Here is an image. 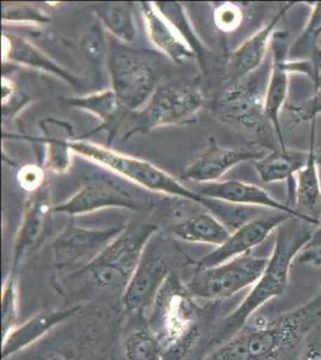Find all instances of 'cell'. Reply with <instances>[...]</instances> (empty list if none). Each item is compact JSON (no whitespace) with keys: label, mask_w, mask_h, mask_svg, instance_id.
<instances>
[{"label":"cell","mask_w":321,"mask_h":360,"mask_svg":"<svg viewBox=\"0 0 321 360\" xmlns=\"http://www.w3.org/2000/svg\"><path fill=\"white\" fill-rule=\"evenodd\" d=\"M72 152L81 158H86L91 162L108 168L118 176L130 180L140 188H147L154 193H162L167 196L183 198L185 201L198 203L217 217L224 225L232 226L236 229L247 222L251 217L248 207H225L223 202L214 201L200 196L195 190L186 188L174 176L164 172L161 168L148 162L145 160L115 152L112 148L86 141L84 139H74L71 142Z\"/></svg>","instance_id":"cell-1"},{"label":"cell","mask_w":321,"mask_h":360,"mask_svg":"<svg viewBox=\"0 0 321 360\" xmlns=\"http://www.w3.org/2000/svg\"><path fill=\"white\" fill-rule=\"evenodd\" d=\"M317 225L291 217L276 229L273 255L242 303L224 319L217 339L223 344L246 327L249 319L271 299L284 295L297 255L313 240Z\"/></svg>","instance_id":"cell-2"},{"label":"cell","mask_w":321,"mask_h":360,"mask_svg":"<svg viewBox=\"0 0 321 360\" xmlns=\"http://www.w3.org/2000/svg\"><path fill=\"white\" fill-rule=\"evenodd\" d=\"M321 322V292L293 311L236 334L200 360H276Z\"/></svg>","instance_id":"cell-3"},{"label":"cell","mask_w":321,"mask_h":360,"mask_svg":"<svg viewBox=\"0 0 321 360\" xmlns=\"http://www.w3.org/2000/svg\"><path fill=\"white\" fill-rule=\"evenodd\" d=\"M186 283L176 271L159 288L149 310V330L162 348L163 360H176L188 352L198 334V322Z\"/></svg>","instance_id":"cell-4"},{"label":"cell","mask_w":321,"mask_h":360,"mask_svg":"<svg viewBox=\"0 0 321 360\" xmlns=\"http://www.w3.org/2000/svg\"><path fill=\"white\" fill-rule=\"evenodd\" d=\"M159 231L152 222L127 225L114 242L94 261L72 273L100 291L124 293L138 266L144 249Z\"/></svg>","instance_id":"cell-5"},{"label":"cell","mask_w":321,"mask_h":360,"mask_svg":"<svg viewBox=\"0 0 321 360\" xmlns=\"http://www.w3.org/2000/svg\"><path fill=\"white\" fill-rule=\"evenodd\" d=\"M203 106L204 96L198 86L173 83L157 86L149 101L129 115L122 139L126 141L132 136L148 134L157 127L195 123Z\"/></svg>","instance_id":"cell-6"},{"label":"cell","mask_w":321,"mask_h":360,"mask_svg":"<svg viewBox=\"0 0 321 360\" xmlns=\"http://www.w3.org/2000/svg\"><path fill=\"white\" fill-rule=\"evenodd\" d=\"M270 71L271 59L247 77L224 86L212 111L224 122L242 127L253 135H264L270 124L265 115Z\"/></svg>","instance_id":"cell-7"},{"label":"cell","mask_w":321,"mask_h":360,"mask_svg":"<svg viewBox=\"0 0 321 360\" xmlns=\"http://www.w3.org/2000/svg\"><path fill=\"white\" fill-rule=\"evenodd\" d=\"M183 254L169 238L161 232L154 234L148 243L138 266L122 295L124 310L139 312L149 309L168 276L174 273L175 264Z\"/></svg>","instance_id":"cell-8"},{"label":"cell","mask_w":321,"mask_h":360,"mask_svg":"<svg viewBox=\"0 0 321 360\" xmlns=\"http://www.w3.org/2000/svg\"><path fill=\"white\" fill-rule=\"evenodd\" d=\"M107 66L112 89L131 113L140 110L157 89L159 72L140 52L112 46Z\"/></svg>","instance_id":"cell-9"},{"label":"cell","mask_w":321,"mask_h":360,"mask_svg":"<svg viewBox=\"0 0 321 360\" xmlns=\"http://www.w3.org/2000/svg\"><path fill=\"white\" fill-rule=\"evenodd\" d=\"M268 257H254L251 254L234 258L220 266L195 269L186 283L193 299L218 300L239 293L251 287L261 278Z\"/></svg>","instance_id":"cell-10"},{"label":"cell","mask_w":321,"mask_h":360,"mask_svg":"<svg viewBox=\"0 0 321 360\" xmlns=\"http://www.w3.org/2000/svg\"><path fill=\"white\" fill-rule=\"evenodd\" d=\"M125 229L126 226L86 229L70 222L51 245L55 264L60 268L81 269L94 261Z\"/></svg>","instance_id":"cell-11"},{"label":"cell","mask_w":321,"mask_h":360,"mask_svg":"<svg viewBox=\"0 0 321 360\" xmlns=\"http://www.w3.org/2000/svg\"><path fill=\"white\" fill-rule=\"evenodd\" d=\"M291 217L282 212H271L265 217H254L239 229H234L225 243L195 263V269L220 266L234 258L251 254L254 248L261 245L270 234L276 232L282 224Z\"/></svg>","instance_id":"cell-12"},{"label":"cell","mask_w":321,"mask_h":360,"mask_svg":"<svg viewBox=\"0 0 321 360\" xmlns=\"http://www.w3.org/2000/svg\"><path fill=\"white\" fill-rule=\"evenodd\" d=\"M106 208H125L138 212L142 203L133 193L106 178H91L79 191L60 205H54V213L78 215L94 213Z\"/></svg>","instance_id":"cell-13"},{"label":"cell","mask_w":321,"mask_h":360,"mask_svg":"<svg viewBox=\"0 0 321 360\" xmlns=\"http://www.w3.org/2000/svg\"><path fill=\"white\" fill-rule=\"evenodd\" d=\"M195 193L200 196L223 202L227 205H239V207H251V208H265L273 212L287 213L295 219H301L314 225L320 226V221L313 217H308L300 213L288 203L278 201L275 197L268 193L266 190L258 185L244 183L241 180H221L216 183L198 185Z\"/></svg>","instance_id":"cell-14"},{"label":"cell","mask_w":321,"mask_h":360,"mask_svg":"<svg viewBox=\"0 0 321 360\" xmlns=\"http://www.w3.org/2000/svg\"><path fill=\"white\" fill-rule=\"evenodd\" d=\"M293 5L294 3L283 5L268 25L256 30V33L246 39L229 54L224 76V86L237 82L242 78L247 77L248 75L253 74L256 70L261 69L266 62L277 25L282 21L289 8H293Z\"/></svg>","instance_id":"cell-15"},{"label":"cell","mask_w":321,"mask_h":360,"mask_svg":"<svg viewBox=\"0 0 321 360\" xmlns=\"http://www.w3.org/2000/svg\"><path fill=\"white\" fill-rule=\"evenodd\" d=\"M289 35L276 32L271 41V71L265 95V115L276 132L281 149H287L281 127V113L289 91Z\"/></svg>","instance_id":"cell-16"},{"label":"cell","mask_w":321,"mask_h":360,"mask_svg":"<svg viewBox=\"0 0 321 360\" xmlns=\"http://www.w3.org/2000/svg\"><path fill=\"white\" fill-rule=\"evenodd\" d=\"M53 208L47 186L39 193H33L29 198L15 239L11 264L13 271H18L29 252L40 245L48 232L52 214H54Z\"/></svg>","instance_id":"cell-17"},{"label":"cell","mask_w":321,"mask_h":360,"mask_svg":"<svg viewBox=\"0 0 321 360\" xmlns=\"http://www.w3.org/2000/svg\"><path fill=\"white\" fill-rule=\"evenodd\" d=\"M263 153L251 152L241 148H223L216 142L215 137L209 139L208 148L191 165H188L183 176L195 184H209L221 181V178L236 165L263 158Z\"/></svg>","instance_id":"cell-18"},{"label":"cell","mask_w":321,"mask_h":360,"mask_svg":"<svg viewBox=\"0 0 321 360\" xmlns=\"http://www.w3.org/2000/svg\"><path fill=\"white\" fill-rule=\"evenodd\" d=\"M1 60L59 78L74 88L81 86V79L77 76L58 64L32 42L13 34L1 35Z\"/></svg>","instance_id":"cell-19"},{"label":"cell","mask_w":321,"mask_h":360,"mask_svg":"<svg viewBox=\"0 0 321 360\" xmlns=\"http://www.w3.org/2000/svg\"><path fill=\"white\" fill-rule=\"evenodd\" d=\"M79 310V307L66 310L39 312L32 319L18 324L13 332L5 336L1 342V359L8 360L34 345L40 342L46 335L60 326L66 319H71Z\"/></svg>","instance_id":"cell-20"},{"label":"cell","mask_w":321,"mask_h":360,"mask_svg":"<svg viewBox=\"0 0 321 360\" xmlns=\"http://www.w3.org/2000/svg\"><path fill=\"white\" fill-rule=\"evenodd\" d=\"M147 35L155 49L178 65L197 59L191 47L183 41L171 23L159 13L151 1L139 3Z\"/></svg>","instance_id":"cell-21"},{"label":"cell","mask_w":321,"mask_h":360,"mask_svg":"<svg viewBox=\"0 0 321 360\" xmlns=\"http://www.w3.org/2000/svg\"><path fill=\"white\" fill-rule=\"evenodd\" d=\"M64 103H67L69 106L81 108L96 115L102 124L86 136L93 135L95 132L106 131L108 139V146L106 147L110 148L118 134L119 129L131 115V112L122 103L118 95L114 93L113 89L101 90L83 96L64 98Z\"/></svg>","instance_id":"cell-22"},{"label":"cell","mask_w":321,"mask_h":360,"mask_svg":"<svg viewBox=\"0 0 321 360\" xmlns=\"http://www.w3.org/2000/svg\"><path fill=\"white\" fill-rule=\"evenodd\" d=\"M309 152L278 149L253 161V167L265 184L288 181L289 197L296 200V178L308 161Z\"/></svg>","instance_id":"cell-23"},{"label":"cell","mask_w":321,"mask_h":360,"mask_svg":"<svg viewBox=\"0 0 321 360\" xmlns=\"http://www.w3.org/2000/svg\"><path fill=\"white\" fill-rule=\"evenodd\" d=\"M40 127L46 146V169L55 174H65L71 168L74 154L71 148L74 129L65 120L54 118L41 120Z\"/></svg>","instance_id":"cell-24"},{"label":"cell","mask_w":321,"mask_h":360,"mask_svg":"<svg viewBox=\"0 0 321 360\" xmlns=\"http://www.w3.org/2000/svg\"><path fill=\"white\" fill-rule=\"evenodd\" d=\"M171 237L185 243L218 246L230 237L232 231L212 213H195L171 226Z\"/></svg>","instance_id":"cell-25"},{"label":"cell","mask_w":321,"mask_h":360,"mask_svg":"<svg viewBox=\"0 0 321 360\" xmlns=\"http://www.w3.org/2000/svg\"><path fill=\"white\" fill-rule=\"evenodd\" d=\"M312 123L310 146L307 164L296 176V200L295 208L306 217L321 221V179L319 165L315 155V120Z\"/></svg>","instance_id":"cell-26"},{"label":"cell","mask_w":321,"mask_h":360,"mask_svg":"<svg viewBox=\"0 0 321 360\" xmlns=\"http://www.w3.org/2000/svg\"><path fill=\"white\" fill-rule=\"evenodd\" d=\"M154 4L155 8H157L159 13L171 23V27L176 30V33L179 34L183 41L191 47L202 69H205L208 46L204 45V42L198 37L185 6L176 1H156Z\"/></svg>","instance_id":"cell-27"},{"label":"cell","mask_w":321,"mask_h":360,"mask_svg":"<svg viewBox=\"0 0 321 360\" xmlns=\"http://www.w3.org/2000/svg\"><path fill=\"white\" fill-rule=\"evenodd\" d=\"M98 22L119 41L131 44L137 37V27L129 4L106 3L95 8Z\"/></svg>","instance_id":"cell-28"},{"label":"cell","mask_w":321,"mask_h":360,"mask_svg":"<svg viewBox=\"0 0 321 360\" xmlns=\"http://www.w3.org/2000/svg\"><path fill=\"white\" fill-rule=\"evenodd\" d=\"M20 285L18 271L11 270L1 287V333L3 339L18 326Z\"/></svg>","instance_id":"cell-29"},{"label":"cell","mask_w":321,"mask_h":360,"mask_svg":"<svg viewBox=\"0 0 321 360\" xmlns=\"http://www.w3.org/2000/svg\"><path fill=\"white\" fill-rule=\"evenodd\" d=\"M81 51L86 57V62L89 63L90 68L94 71L96 79H101L102 68L108 62L110 47L100 22L94 23L89 32L81 39Z\"/></svg>","instance_id":"cell-30"},{"label":"cell","mask_w":321,"mask_h":360,"mask_svg":"<svg viewBox=\"0 0 321 360\" xmlns=\"http://www.w3.org/2000/svg\"><path fill=\"white\" fill-rule=\"evenodd\" d=\"M308 5L309 8H312V13L301 34L294 41L293 45L290 46V60L305 59L307 54L313 52L321 39V1L309 3Z\"/></svg>","instance_id":"cell-31"},{"label":"cell","mask_w":321,"mask_h":360,"mask_svg":"<svg viewBox=\"0 0 321 360\" xmlns=\"http://www.w3.org/2000/svg\"><path fill=\"white\" fill-rule=\"evenodd\" d=\"M126 360H163L162 348L149 329L131 332L124 342Z\"/></svg>","instance_id":"cell-32"},{"label":"cell","mask_w":321,"mask_h":360,"mask_svg":"<svg viewBox=\"0 0 321 360\" xmlns=\"http://www.w3.org/2000/svg\"><path fill=\"white\" fill-rule=\"evenodd\" d=\"M1 15L4 25L42 27L52 22L44 10L30 4H5Z\"/></svg>","instance_id":"cell-33"},{"label":"cell","mask_w":321,"mask_h":360,"mask_svg":"<svg viewBox=\"0 0 321 360\" xmlns=\"http://www.w3.org/2000/svg\"><path fill=\"white\" fill-rule=\"evenodd\" d=\"M214 22L218 30L223 33H232L240 28L244 22V11L237 4L223 3L216 8Z\"/></svg>","instance_id":"cell-34"},{"label":"cell","mask_w":321,"mask_h":360,"mask_svg":"<svg viewBox=\"0 0 321 360\" xmlns=\"http://www.w3.org/2000/svg\"><path fill=\"white\" fill-rule=\"evenodd\" d=\"M1 90H3V95H1L3 119H4V124H6L15 117V113L22 111L25 103L29 100L25 95L17 93L16 86L8 78H1Z\"/></svg>","instance_id":"cell-35"},{"label":"cell","mask_w":321,"mask_h":360,"mask_svg":"<svg viewBox=\"0 0 321 360\" xmlns=\"http://www.w3.org/2000/svg\"><path fill=\"white\" fill-rule=\"evenodd\" d=\"M45 169L37 165H27L20 168L17 173V181L20 188L32 195L45 188L47 186Z\"/></svg>","instance_id":"cell-36"},{"label":"cell","mask_w":321,"mask_h":360,"mask_svg":"<svg viewBox=\"0 0 321 360\" xmlns=\"http://www.w3.org/2000/svg\"><path fill=\"white\" fill-rule=\"evenodd\" d=\"M290 115L296 124L315 120L321 115V84H317L312 98L299 106L291 107Z\"/></svg>","instance_id":"cell-37"},{"label":"cell","mask_w":321,"mask_h":360,"mask_svg":"<svg viewBox=\"0 0 321 360\" xmlns=\"http://www.w3.org/2000/svg\"><path fill=\"white\" fill-rule=\"evenodd\" d=\"M301 360H321V340H314L306 346Z\"/></svg>","instance_id":"cell-38"},{"label":"cell","mask_w":321,"mask_h":360,"mask_svg":"<svg viewBox=\"0 0 321 360\" xmlns=\"http://www.w3.org/2000/svg\"><path fill=\"white\" fill-rule=\"evenodd\" d=\"M320 225H321V221H320Z\"/></svg>","instance_id":"cell-39"}]
</instances>
